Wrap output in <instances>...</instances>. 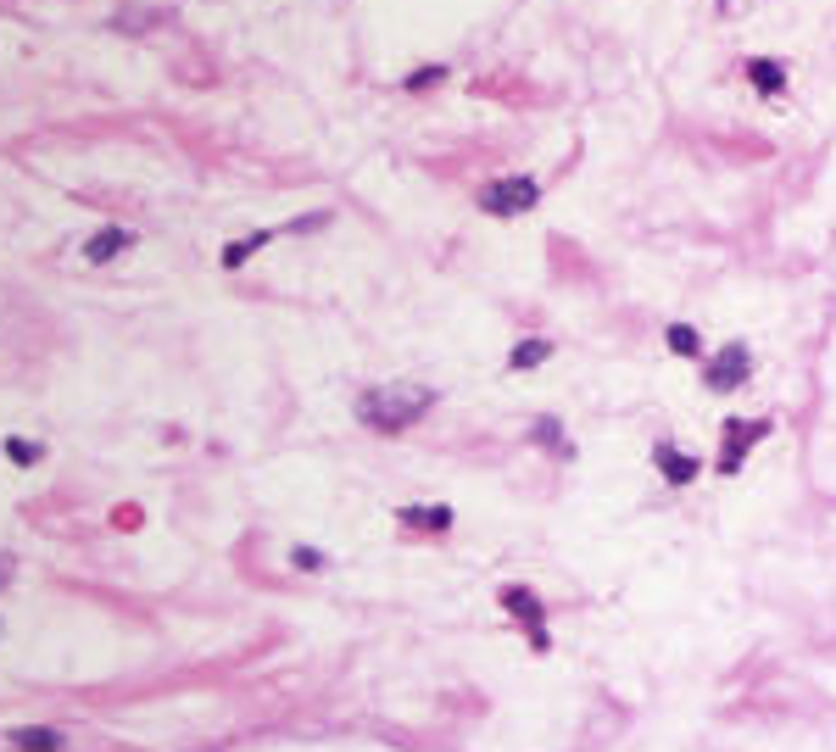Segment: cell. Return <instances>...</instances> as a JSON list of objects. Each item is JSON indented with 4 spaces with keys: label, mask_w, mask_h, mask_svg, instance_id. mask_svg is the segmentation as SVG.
Masks as SVG:
<instances>
[{
    "label": "cell",
    "mask_w": 836,
    "mask_h": 752,
    "mask_svg": "<svg viewBox=\"0 0 836 752\" xmlns=\"http://www.w3.org/2000/svg\"><path fill=\"white\" fill-rule=\"evenodd\" d=\"M497 602L508 608V619L524 630V641H530V652H552V613H547V602H541V591L536 585H502L497 591Z\"/></svg>",
    "instance_id": "2"
},
{
    "label": "cell",
    "mask_w": 836,
    "mask_h": 752,
    "mask_svg": "<svg viewBox=\"0 0 836 752\" xmlns=\"http://www.w3.org/2000/svg\"><path fill=\"white\" fill-rule=\"evenodd\" d=\"M118 251H129V234H123V229H101L90 246H84V257H90V262H112Z\"/></svg>",
    "instance_id": "12"
},
{
    "label": "cell",
    "mask_w": 836,
    "mask_h": 752,
    "mask_svg": "<svg viewBox=\"0 0 836 752\" xmlns=\"http://www.w3.org/2000/svg\"><path fill=\"white\" fill-rule=\"evenodd\" d=\"M268 240H274V234H246V240H235V246H223V268H240V262L257 257Z\"/></svg>",
    "instance_id": "14"
},
{
    "label": "cell",
    "mask_w": 836,
    "mask_h": 752,
    "mask_svg": "<svg viewBox=\"0 0 836 752\" xmlns=\"http://www.w3.org/2000/svg\"><path fill=\"white\" fill-rule=\"evenodd\" d=\"M6 457H12V463H40V441H23V435H12V441H6Z\"/></svg>",
    "instance_id": "15"
},
{
    "label": "cell",
    "mask_w": 836,
    "mask_h": 752,
    "mask_svg": "<svg viewBox=\"0 0 836 752\" xmlns=\"http://www.w3.org/2000/svg\"><path fill=\"white\" fill-rule=\"evenodd\" d=\"M747 78H753L758 95H781L786 90V67L770 62V56H753V62H747Z\"/></svg>",
    "instance_id": "9"
},
{
    "label": "cell",
    "mask_w": 836,
    "mask_h": 752,
    "mask_svg": "<svg viewBox=\"0 0 836 752\" xmlns=\"http://www.w3.org/2000/svg\"><path fill=\"white\" fill-rule=\"evenodd\" d=\"M764 435H770V418H731V424H725V446H719V474L731 480Z\"/></svg>",
    "instance_id": "4"
},
{
    "label": "cell",
    "mask_w": 836,
    "mask_h": 752,
    "mask_svg": "<svg viewBox=\"0 0 836 752\" xmlns=\"http://www.w3.org/2000/svg\"><path fill=\"white\" fill-rule=\"evenodd\" d=\"M541 201V184L536 179H497L480 190V207L491 212V218H519V212H530Z\"/></svg>",
    "instance_id": "3"
},
{
    "label": "cell",
    "mask_w": 836,
    "mask_h": 752,
    "mask_svg": "<svg viewBox=\"0 0 836 752\" xmlns=\"http://www.w3.org/2000/svg\"><path fill=\"white\" fill-rule=\"evenodd\" d=\"M0 574H6V558H0Z\"/></svg>",
    "instance_id": "18"
},
{
    "label": "cell",
    "mask_w": 836,
    "mask_h": 752,
    "mask_svg": "<svg viewBox=\"0 0 836 752\" xmlns=\"http://www.w3.org/2000/svg\"><path fill=\"white\" fill-rule=\"evenodd\" d=\"M653 463H658V474H664V485H675V491H686V485L697 480V457H686L675 441H658Z\"/></svg>",
    "instance_id": "6"
},
{
    "label": "cell",
    "mask_w": 836,
    "mask_h": 752,
    "mask_svg": "<svg viewBox=\"0 0 836 752\" xmlns=\"http://www.w3.org/2000/svg\"><path fill=\"white\" fill-rule=\"evenodd\" d=\"M12 747L17 752H62L67 736H62V730H45V725H17L12 730Z\"/></svg>",
    "instance_id": "8"
},
{
    "label": "cell",
    "mask_w": 836,
    "mask_h": 752,
    "mask_svg": "<svg viewBox=\"0 0 836 752\" xmlns=\"http://www.w3.org/2000/svg\"><path fill=\"white\" fill-rule=\"evenodd\" d=\"M747 374H753V351H747V346H736V340H731V346H725V351H714V357H708V368H703V385L725 396V390L747 385Z\"/></svg>",
    "instance_id": "5"
},
{
    "label": "cell",
    "mask_w": 836,
    "mask_h": 752,
    "mask_svg": "<svg viewBox=\"0 0 836 752\" xmlns=\"http://www.w3.org/2000/svg\"><path fill=\"white\" fill-rule=\"evenodd\" d=\"M430 407H435L430 385H374V390L357 396V418H363L368 429H379V435H402V429H413Z\"/></svg>",
    "instance_id": "1"
},
{
    "label": "cell",
    "mask_w": 836,
    "mask_h": 752,
    "mask_svg": "<svg viewBox=\"0 0 836 752\" xmlns=\"http://www.w3.org/2000/svg\"><path fill=\"white\" fill-rule=\"evenodd\" d=\"M530 441H536L541 452L575 457V446H569V435H563V424H558V418H536V424H530Z\"/></svg>",
    "instance_id": "11"
},
{
    "label": "cell",
    "mask_w": 836,
    "mask_h": 752,
    "mask_svg": "<svg viewBox=\"0 0 836 752\" xmlns=\"http://www.w3.org/2000/svg\"><path fill=\"white\" fill-rule=\"evenodd\" d=\"M664 346L675 351V357H703V335H697L692 324H669L664 329Z\"/></svg>",
    "instance_id": "13"
},
{
    "label": "cell",
    "mask_w": 836,
    "mask_h": 752,
    "mask_svg": "<svg viewBox=\"0 0 836 752\" xmlns=\"http://www.w3.org/2000/svg\"><path fill=\"white\" fill-rule=\"evenodd\" d=\"M552 357V340H519V346L508 351V374H530V368H541Z\"/></svg>",
    "instance_id": "10"
},
{
    "label": "cell",
    "mask_w": 836,
    "mask_h": 752,
    "mask_svg": "<svg viewBox=\"0 0 836 752\" xmlns=\"http://www.w3.org/2000/svg\"><path fill=\"white\" fill-rule=\"evenodd\" d=\"M402 524H407V530H424V535H452L458 513H452V507H441V502H430V507H402Z\"/></svg>",
    "instance_id": "7"
},
{
    "label": "cell",
    "mask_w": 836,
    "mask_h": 752,
    "mask_svg": "<svg viewBox=\"0 0 836 752\" xmlns=\"http://www.w3.org/2000/svg\"><path fill=\"white\" fill-rule=\"evenodd\" d=\"M441 78H446V67H424V73L407 78V90H430V84H441Z\"/></svg>",
    "instance_id": "16"
},
{
    "label": "cell",
    "mask_w": 836,
    "mask_h": 752,
    "mask_svg": "<svg viewBox=\"0 0 836 752\" xmlns=\"http://www.w3.org/2000/svg\"><path fill=\"white\" fill-rule=\"evenodd\" d=\"M290 558H296V569H324V552H313V546H296Z\"/></svg>",
    "instance_id": "17"
}]
</instances>
